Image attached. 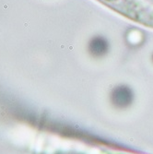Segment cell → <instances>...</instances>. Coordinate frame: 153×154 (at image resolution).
Instances as JSON below:
<instances>
[{
  "mask_svg": "<svg viewBox=\"0 0 153 154\" xmlns=\"http://www.w3.org/2000/svg\"><path fill=\"white\" fill-rule=\"evenodd\" d=\"M112 98L116 105L124 107L130 104L132 101V92L130 89L126 86H119L114 90Z\"/></svg>",
  "mask_w": 153,
  "mask_h": 154,
  "instance_id": "6da1fadb",
  "label": "cell"
},
{
  "mask_svg": "<svg viewBox=\"0 0 153 154\" xmlns=\"http://www.w3.org/2000/svg\"><path fill=\"white\" fill-rule=\"evenodd\" d=\"M109 49L108 42L102 36H97L91 39L89 45V50L93 57H103Z\"/></svg>",
  "mask_w": 153,
  "mask_h": 154,
  "instance_id": "7a4b0ae2",
  "label": "cell"
}]
</instances>
